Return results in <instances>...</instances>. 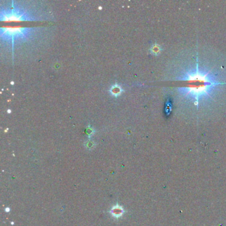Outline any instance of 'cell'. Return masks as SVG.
<instances>
[{
    "label": "cell",
    "instance_id": "8992f818",
    "mask_svg": "<svg viewBox=\"0 0 226 226\" xmlns=\"http://www.w3.org/2000/svg\"><path fill=\"white\" fill-rule=\"evenodd\" d=\"M151 52L153 53V54H158V53H160V51H161V48L158 45H154L152 46V48H151Z\"/></svg>",
    "mask_w": 226,
    "mask_h": 226
},
{
    "label": "cell",
    "instance_id": "7a4b0ae2",
    "mask_svg": "<svg viewBox=\"0 0 226 226\" xmlns=\"http://www.w3.org/2000/svg\"><path fill=\"white\" fill-rule=\"evenodd\" d=\"M40 16L35 14L33 11L11 1V4L2 7L0 13V20L2 21H39Z\"/></svg>",
    "mask_w": 226,
    "mask_h": 226
},
{
    "label": "cell",
    "instance_id": "3957f363",
    "mask_svg": "<svg viewBox=\"0 0 226 226\" xmlns=\"http://www.w3.org/2000/svg\"><path fill=\"white\" fill-rule=\"evenodd\" d=\"M39 28L27 27H2L0 32L1 39L13 45L16 42H23L32 38Z\"/></svg>",
    "mask_w": 226,
    "mask_h": 226
},
{
    "label": "cell",
    "instance_id": "5b68a950",
    "mask_svg": "<svg viewBox=\"0 0 226 226\" xmlns=\"http://www.w3.org/2000/svg\"><path fill=\"white\" fill-rule=\"evenodd\" d=\"M123 208H121V206H119V205H116V206H114L112 208V211H111V213H112L113 216L117 217V218L121 216V215L123 214Z\"/></svg>",
    "mask_w": 226,
    "mask_h": 226
},
{
    "label": "cell",
    "instance_id": "6da1fadb",
    "mask_svg": "<svg viewBox=\"0 0 226 226\" xmlns=\"http://www.w3.org/2000/svg\"><path fill=\"white\" fill-rule=\"evenodd\" d=\"M210 72L205 73L199 70L197 64L196 69L194 71L187 72L185 75L178 79H180L186 82V86L182 88L185 96H190L196 100V104L200 97L204 96H210V92L215 86L220 85L221 83L215 82L209 76Z\"/></svg>",
    "mask_w": 226,
    "mask_h": 226
},
{
    "label": "cell",
    "instance_id": "277c9868",
    "mask_svg": "<svg viewBox=\"0 0 226 226\" xmlns=\"http://www.w3.org/2000/svg\"><path fill=\"white\" fill-rule=\"evenodd\" d=\"M110 92L112 95L114 96H117L120 95L121 92H122V89H121V88L119 85L116 84V85H113L111 87Z\"/></svg>",
    "mask_w": 226,
    "mask_h": 226
}]
</instances>
